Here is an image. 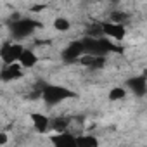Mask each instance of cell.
Returning <instances> with one entry per match:
<instances>
[{"mask_svg": "<svg viewBox=\"0 0 147 147\" xmlns=\"http://www.w3.org/2000/svg\"><path fill=\"white\" fill-rule=\"evenodd\" d=\"M85 54H95V55H106L109 52H116L118 47L106 36H85L82 38Z\"/></svg>", "mask_w": 147, "mask_h": 147, "instance_id": "1", "label": "cell"}, {"mask_svg": "<svg viewBox=\"0 0 147 147\" xmlns=\"http://www.w3.org/2000/svg\"><path fill=\"white\" fill-rule=\"evenodd\" d=\"M71 97H75V92H71L66 87H61V85H43L42 87V99L45 100V104L49 107L55 106L66 99H71Z\"/></svg>", "mask_w": 147, "mask_h": 147, "instance_id": "2", "label": "cell"}, {"mask_svg": "<svg viewBox=\"0 0 147 147\" xmlns=\"http://www.w3.org/2000/svg\"><path fill=\"white\" fill-rule=\"evenodd\" d=\"M36 26H38V23L33 19H18V21L11 23V33L14 38L21 40V38L30 36L36 30Z\"/></svg>", "mask_w": 147, "mask_h": 147, "instance_id": "3", "label": "cell"}, {"mask_svg": "<svg viewBox=\"0 0 147 147\" xmlns=\"http://www.w3.org/2000/svg\"><path fill=\"white\" fill-rule=\"evenodd\" d=\"M21 52H23V45L14 42H5L0 47V59H2L4 64H12V62H18Z\"/></svg>", "mask_w": 147, "mask_h": 147, "instance_id": "4", "label": "cell"}, {"mask_svg": "<svg viewBox=\"0 0 147 147\" xmlns=\"http://www.w3.org/2000/svg\"><path fill=\"white\" fill-rule=\"evenodd\" d=\"M100 30H102V35L107 36V38H114V40H123L126 36V28L125 24H119V23H102L100 24Z\"/></svg>", "mask_w": 147, "mask_h": 147, "instance_id": "5", "label": "cell"}, {"mask_svg": "<svg viewBox=\"0 0 147 147\" xmlns=\"http://www.w3.org/2000/svg\"><path fill=\"white\" fill-rule=\"evenodd\" d=\"M82 54H85L83 43H82V40H76V42H71V43L62 50V59H64L66 62H76Z\"/></svg>", "mask_w": 147, "mask_h": 147, "instance_id": "6", "label": "cell"}, {"mask_svg": "<svg viewBox=\"0 0 147 147\" xmlns=\"http://www.w3.org/2000/svg\"><path fill=\"white\" fill-rule=\"evenodd\" d=\"M50 142L55 147H76V137L69 131H55V135L50 137Z\"/></svg>", "mask_w": 147, "mask_h": 147, "instance_id": "7", "label": "cell"}, {"mask_svg": "<svg viewBox=\"0 0 147 147\" xmlns=\"http://www.w3.org/2000/svg\"><path fill=\"white\" fill-rule=\"evenodd\" d=\"M18 78H23V67L19 66V62L4 64V69L0 71V80L11 82V80H18Z\"/></svg>", "mask_w": 147, "mask_h": 147, "instance_id": "8", "label": "cell"}, {"mask_svg": "<svg viewBox=\"0 0 147 147\" xmlns=\"http://www.w3.org/2000/svg\"><path fill=\"white\" fill-rule=\"evenodd\" d=\"M78 62L85 67H92V69H100L106 64V55H95V54H82Z\"/></svg>", "mask_w": 147, "mask_h": 147, "instance_id": "9", "label": "cell"}, {"mask_svg": "<svg viewBox=\"0 0 147 147\" xmlns=\"http://www.w3.org/2000/svg\"><path fill=\"white\" fill-rule=\"evenodd\" d=\"M18 62H19V66H21L23 69L33 67V66H36V62H38V55H36L31 49H23V52H21Z\"/></svg>", "mask_w": 147, "mask_h": 147, "instance_id": "10", "label": "cell"}, {"mask_svg": "<svg viewBox=\"0 0 147 147\" xmlns=\"http://www.w3.org/2000/svg\"><path fill=\"white\" fill-rule=\"evenodd\" d=\"M30 118H31V123H33V126L36 128L38 133H47V131H49L50 119H49L45 114H42V113H33Z\"/></svg>", "mask_w": 147, "mask_h": 147, "instance_id": "11", "label": "cell"}, {"mask_svg": "<svg viewBox=\"0 0 147 147\" xmlns=\"http://www.w3.org/2000/svg\"><path fill=\"white\" fill-rule=\"evenodd\" d=\"M126 85H128V88H130L135 95H138V97L145 95L147 82H145V78H144V76H135V78L128 80V82H126Z\"/></svg>", "mask_w": 147, "mask_h": 147, "instance_id": "12", "label": "cell"}, {"mask_svg": "<svg viewBox=\"0 0 147 147\" xmlns=\"http://www.w3.org/2000/svg\"><path fill=\"white\" fill-rule=\"evenodd\" d=\"M99 140L94 135H80L76 137V147H97Z\"/></svg>", "mask_w": 147, "mask_h": 147, "instance_id": "13", "label": "cell"}, {"mask_svg": "<svg viewBox=\"0 0 147 147\" xmlns=\"http://www.w3.org/2000/svg\"><path fill=\"white\" fill-rule=\"evenodd\" d=\"M109 100H113V102H116V100H121V99H125L126 97V90L123 88V87H114V88H111L109 90Z\"/></svg>", "mask_w": 147, "mask_h": 147, "instance_id": "14", "label": "cell"}, {"mask_svg": "<svg viewBox=\"0 0 147 147\" xmlns=\"http://www.w3.org/2000/svg\"><path fill=\"white\" fill-rule=\"evenodd\" d=\"M67 125H69V121L67 119H64V118H57V119H50V130H54V131H64L66 128H67Z\"/></svg>", "mask_w": 147, "mask_h": 147, "instance_id": "15", "label": "cell"}, {"mask_svg": "<svg viewBox=\"0 0 147 147\" xmlns=\"http://www.w3.org/2000/svg\"><path fill=\"white\" fill-rule=\"evenodd\" d=\"M54 28L57 30V31H69L71 30V23H69V19H66V18H57L55 21H54Z\"/></svg>", "mask_w": 147, "mask_h": 147, "instance_id": "16", "label": "cell"}, {"mask_svg": "<svg viewBox=\"0 0 147 147\" xmlns=\"http://www.w3.org/2000/svg\"><path fill=\"white\" fill-rule=\"evenodd\" d=\"M9 142V135L7 133H0V145H5Z\"/></svg>", "mask_w": 147, "mask_h": 147, "instance_id": "17", "label": "cell"}, {"mask_svg": "<svg viewBox=\"0 0 147 147\" xmlns=\"http://www.w3.org/2000/svg\"><path fill=\"white\" fill-rule=\"evenodd\" d=\"M42 9H43V5H33V9H31V11H35V12H40Z\"/></svg>", "mask_w": 147, "mask_h": 147, "instance_id": "18", "label": "cell"}]
</instances>
